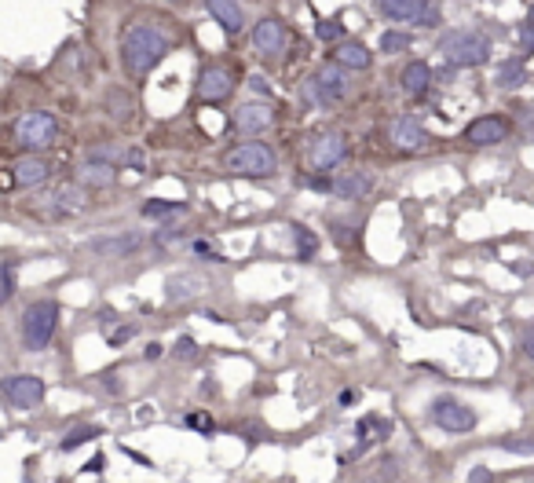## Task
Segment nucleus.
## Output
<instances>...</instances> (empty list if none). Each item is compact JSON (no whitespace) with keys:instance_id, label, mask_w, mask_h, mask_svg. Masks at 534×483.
<instances>
[{"instance_id":"1","label":"nucleus","mask_w":534,"mask_h":483,"mask_svg":"<svg viewBox=\"0 0 534 483\" xmlns=\"http://www.w3.org/2000/svg\"><path fill=\"white\" fill-rule=\"evenodd\" d=\"M169 51H172V34L146 19L129 22L122 29V41H117V55H122V67L132 81H143Z\"/></svg>"},{"instance_id":"2","label":"nucleus","mask_w":534,"mask_h":483,"mask_svg":"<svg viewBox=\"0 0 534 483\" xmlns=\"http://www.w3.org/2000/svg\"><path fill=\"white\" fill-rule=\"evenodd\" d=\"M92 209V198H88V187L77 184V179H67V184H55L51 191H41L26 202V213L37 217L41 224H63L74 220L81 213Z\"/></svg>"},{"instance_id":"3","label":"nucleus","mask_w":534,"mask_h":483,"mask_svg":"<svg viewBox=\"0 0 534 483\" xmlns=\"http://www.w3.org/2000/svg\"><path fill=\"white\" fill-rule=\"evenodd\" d=\"M355 70H348V67H341V63H322L308 81H304V103L308 107H344L348 99H351V92H355V77H351Z\"/></svg>"},{"instance_id":"4","label":"nucleus","mask_w":534,"mask_h":483,"mask_svg":"<svg viewBox=\"0 0 534 483\" xmlns=\"http://www.w3.org/2000/svg\"><path fill=\"white\" fill-rule=\"evenodd\" d=\"M436 48L443 55V63H451V67H483L494 51L491 37L480 34V29H447Z\"/></svg>"},{"instance_id":"5","label":"nucleus","mask_w":534,"mask_h":483,"mask_svg":"<svg viewBox=\"0 0 534 483\" xmlns=\"http://www.w3.org/2000/svg\"><path fill=\"white\" fill-rule=\"evenodd\" d=\"M59 329V305L55 300H34L19 319V337L26 352H44Z\"/></svg>"},{"instance_id":"6","label":"nucleus","mask_w":534,"mask_h":483,"mask_svg":"<svg viewBox=\"0 0 534 483\" xmlns=\"http://www.w3.org/2000/svg\"><path fill=\"white\" fill-rule=\"evenodd\" d=\"M224 169L227 172H239V176H249V179H267V176H275L279 172V154L267 143H239V146H231L227 154H224Z\"/></svg>"},{"instance_id":"7","label":"nucleus","mask_w":534,"mask_h":483,"mask_svg":"<svg viewBox=\"0 0 534 483\" xmlns=\"http://www.w3.org/2000/svg\"><path fill=\"white\" fill-rule=\"evenodd\" d=\"M428 421L439 432H451V436H465V432H476L480 417L468 403L454 400V396H436L428 403Z\"/></svg>"},{"instance_id":"8","label":"nucleus","mask_w":534,"mask_h":483,"mask_svg":"<svg viewBox=\"0 0 534 483\" xmlns=\"http://www.w3.org/2000/svg\"><path fill=\"white\" fill-rule=\"evenodd\" d=\"M12 132H15V143L34 154V150H48L59 139V132H63V125H59V117L44 114V110H29L15 121Z\"/></svg>"},{"instance_id":"9","label":"nucleus","mask_w":534,"mask_h":483,"mask_svg":"<svg viewBox=\"0 0 534 483\" xmlns=\"http://www.w3.org/2000/svg\"><path fill=\"white\" fill-rule=\"evenodd\" d=\"M348 158V132L344 129H318L308 143V169L334 172Z\"/></svg>"},{"instance_id":"10","label":"nucleus","mask_w":534,"mask_h":483,"mask_svg":"<svg viewBox=\"0 0 534 483\" xmlns=\"http://www.w3.org/2000/svg\"><path fill=\"white\" fill-rule=\"evenodd\" d=\"M377 12L392 22H406L418 29H436L443 22L436 0H377Z\"/></svg>"},{"instance_id":"11","label":"nucleus","mask_w":534,"mask_h":483,"mask_svg":"<svg viewBox=\"0 0 534 483\" xmlns=\"http://www.w3.org/2000/svg\"><path fill=\"white\" fill-rule=\"evenodd\" d=\"M239 74L242 70L234 63H209L198 74V84H194L198 103H224V99H231L234 84H239Z\"/></svg>"},{"instance_id":"12","label":"nucleus","mask_w":534,"mask_h":483,"mask_svg":"<svg viewBox=\"0 0 534 483\" xmlns=\"http://www.w3.org/2000/svg\"><path fill=\"white\" fill-rule=\"evenodd\" d=\"M44 396H48V384L34 374H12L0 381V400L12 410H34L44 403Z\"/></svg>"},{"instance_id":"13","label":"nucleus","mask_w":534,"mask_h":483,"mask_svg":"<svg viewBox=\"0 0 534 483\" xmlns=\"http://www.w3.org/2000/svg\"><path fill=\"white\" fill-rule=\"evenodd\" d=\"M389 143L399 150V154H413V150H425L428 146V129L425 121H418L413 114H399L389 121Z\"/></svg>"},{"instance_id":"14","label":"nucleus","mask_w":534,"mask_h":483,"mask_svg":"<svg viewBox=\"0 0 534 483\" xmlns=\"http://www.w3.org/2000/svg\"><path fill=\"white\" fill-rule=\"evenodd\" d=\"M143 246H146L143 231H106V234L88 238V249L96 257H136Z\"/></svg>"},{"instance_id":"15","label":"nucleus","mask_w":534,"mask_h":483,"mask_svg":"<svg viewBox=\"0 0 534 483\" xmlns=\"http://www.w3.org/2000/svg\"><path fill=\"white\" fill-rule=\"evenodd\" d=\"M289 44V29L282 26V19H260L253 26V51L267 63H275V59L286 51Z\"/></svg>"},{"instance_id":"16","label":"nucleus","mask_w":534,"mask_h":483,"mask_svg":"<svg viewBox=\"0 0 534 483\" xmlns=\"http://www.w3.org/2000/svg\"><path fill=\"white\" fill-rule=\"evenodd\" d=\"M513 136V121L501 117V114H483L476 121H468L465 125V139L472 146H491V143H501Z\"/></svg>"},{"instance_id":"17","label":"nucleus","mask_w":534,"mask_h":483,"mask_svg":"<svg viewBox=\"0 0 534 483\" xmlns=\"http://www.w3.org/2000/svg\"><path fill=\"white\" fill-rule=\"evenodd\" d=\"M88 158L92 162H106L114 169H146V150L143 146H122V143H99L88 150Z\"/></svg>"},{"instance_id":"18","label":"nucleus","mask_w":534,"mask_h":483,"mask_svg":"<svg viewBox=\"0 0 534 483\" xmlns=\"http://www.w3.org/2000/svg\"><path fill=\"white\" fill-rule=\"evenodd\" d=\"M275 121V107L267 99H253V103H242L234 110V129L239 132H267Z\"/></svg>"},{"instance_id":"19","label":"nucleus","mask_w":534,"mask_h":483,"mask_svg":"<svg viewBox=\"0 0 534 483\" xmlns=\"http://www.w3.org/2000/svg\"><path fill=\"white\" fill-rule=\"evenodd\" d=\"M370 191H373V176H370L366 169H351V172L334 176V191H330V194H337V198H344V202H359V198H366Z\"/></svg>"},{"instance_id":"20","label":"nucleus","mask_w":534,"mask_h":483,"mask_svg":"<svg viewBox=\"0 0 534 483\" xmlns=\"http://www.w3.org/2000/svg\"><path fill=\"white\" fill-rule=\"evenodd\" d=\"M205 8H209V15L220 22L227 37H239L246 29V12L239 8V0H205Z\"/></svg>"},{"instance_id":"21","label":"nucleus","mask_w":534,"mask_h":483,"mask_svg":"<svg viewBox=\"0 0 534 483\" xmlns=\"http://www.w3.org/2000/svg\"><path fill=\"white\" fill-rule=\"evenodd\" d=\"M48 176H51V165L44 158H34V154L15 162V172H12L15 187H22V191H37L41 184H48Z\"/></svg>"},{"instance_id":"22","label":"nucleus","mask_w":534,"mask_h":483,"mask_svg":"<svg viewBox=\"0 0 534 483\" xmlns=\"http://www.w3.org/2000/svg\"><path fill=\"white\" fill-rule=\"evenodd\" d=\"M399 84H403V92L406 96H425L428 92V84H432V67L425 63V59H410V63L403 67V74H399Z\"/></svg>"},{"instance_id":"23","label":"nucleus","mask_w":534,"mask_h":483,"mask_svg":"<svg viewBox=\"0 0 534 483\" xmlns=\"http://www.w3.org/2000/svg\"><path fill=\"white\" fill-rule=\"evenodd\" d=\"M330 59H334V63H341V67H348V70H370V63H373L370 48L359 44V41H341Z\"/></svg>"},{"instance_id":"24","label":"nucleus","mask_w":534,"mask_h":483,"mask_svg":"<svg viewBox=\"0 0 534 483\" xmlns=\"http://www.w3.org/2000/svg\"><path fill=\"white\" fill-rule=\"evenodd\" d=\"M114 176H117L114 165L84 158V162L77 165V176H74V179H77V184H84V187H110V184H114Z\"/></svg>"},{"instance_id":"25","label":"nucleus","mask_w":534,"mask_h":483,"mask_svg":"<svg viewBox=\"0 0 534 483\" xmlns=\"http://www.w3.org/2000/svg\"><path fill=\"white\" fill-rule=\"evenodd\" d=\"M392 432H396V421H392V417H377V414L363 417V421H359V429H355V436H359V443H363V447H370V443H384Z\"/></svg>"},{"instance_id":"26","label":"nucleus","mask_w":534,"mask_h":483,"mask_svg":"<svg viewBox=\"0 0 534 483\" xmlns=\"http://www.w3.org/2000/svg\"><path fill=\"white\" fill-rule=\"evenodd\" d=\"M106 110H110V117L114 121H132V114H136V99H132V92H125V88H110L106 92Z\"/></svg>"},{"instance_id":"27","label":"nucleus","mask_w":534,"mask_h":483,"mask_svg":"<svg viewBox=\"0 0 534 483\" xmlns=\"http://www.w3.org/2000/svg\"><path fill=\"white\" fill-rule=\"evenodd\" d=\"M520 84H527L523 59H506V63L498 67V88H520Z\"/></svg>"},{"instance_id":"28","label":"nucleus","mask_w":534,"mask_h":483,"mask_svg":"<svg viewBox=\"0 0 534 483\" xmlns=\"http://www.w3.org/2000/svg\"><path fill=\"white\" fill-rule=\"evenodd\" d=\"M289 231H293V242H296V253H301V260H311L318 253V234L311 227H304V224H293Z\"/></svg>"},{"instance_id":"29","label":"nucleus","mask_w":534,"mask_h":483,"mask_svg":"<svg viewBox=\"0 0 534 483\" xmlns=\"http://www.w3.org/2000/svg\"><path fill=\"white\" fill-rule=\"evenodd\" d=\"M377 44H381L384 55H399V51H406V48L413 44V37L406 34V29H384Z\"/></svg>"},{"instance_id":"30","label":"nucleus","mask_w":534,"mask_h":483,"mask_svg":"<svg viewBox=\"0 0 534 483\" xmlns=\"http://www.w3.org/2000/svg\"><path fill=\"white\" fill-rule=\"evenodd\" d=\"M99 436H103V429H99V425H81V429H74V432H67V436H63L59 450H74V447H81V443H88V439H99Z\"/></svg>"},{"instance_id":"31","label":"nucleus","mask_w":534,"mask_h":483,"mask_svg":"<svg viewBox=\"0 0 534 483\" xmlns=\"http://www.w3.org/2000/svg\"><path fill=\"white\" fill-rule=\"evenodd\" d=\"M315 37H318L322 44H334V41H344V26H341L337 19H318V22H315Z\"/></svg>"},{"instance_id":"32","label":"nucleus","mask_w":534,"mask_h":483,"mask_svg":"<svg viewBox=\"0 0 534 483\" xmlns=\"http://www.w3.org/2000/svg\"><path fill=\"white\" fill-rule=\"evenodd\" d=\"M180 202H146L143 205V217H151V220H158V217H176L180 213Z\"/></svg>"},{"instance_id":"33","label":"nucleus","mask_w":534,"mask_h":483,"mask_svg":"<svg viewBox=\"0 0 534 483\" xmlns=\"http://www.w3.org/2000/svg\"><path fill=\"white\" fill-rule=\"evenodd\" d=\"M184 421H187V429H194V432H201V436H213V432H216V421H213L209 414H187Z\"/></svg>"},{"instance_id":"34","label":"nucleus","mask_w":534,"mask_h":483,"mask_svg":"<svg viewBox=\"0 0 534 483\" xmlns=\"http://www.w3.org/2000/svg\"><path fill=\"white\" fill-rule=\"evenodd\" d=\"M501 450H509L516 458H534V439H501Z\"/></svg>"},{"instance_id":"35","label":"nucleus","mask_w":534,"mask_h":483,"mask_svg":"<svg viewBox=\"0 0 534 483\" xmlns=\"http://www.w3.org/2000/svg\"><path fill=\"white\" fill-rule=\"evenodd\" d=\"M12 293H15V267L12 264H0V305L12 300Z\"/></svg>"},{"instance_id":"36","label":"nucleus","mask_w":534,"mask_h":483,"mask_svg":"<svg viewBox=\"0 0 534 483\" xmlns=\"http://www.w3.org/2000/svg\"><path fill=\"white\" fill-rule=\"evenodd\" d=\"M136 337V326L132 322H125V326H117V329H110V337H106V344L110 348H122V344H129Z\"/></svg>"},{"instance_id":"37","label":"nucleus","mask_w":534,"mask_h":483,"mask_svg":"<svg viewBox=\"0 0 534 483\" xmlns=\"http://www.w3.org/2000/svg\"><path fill=\"white\" fill-rule=\"evenodd\" d=\"M249 88H253L256 96H267V99H271V81H267V77H260V74H249Z\"/></svg>"},{"instance_id":"38","label":"nucleus","mask_w":534,"mask_h":483,"mask_svg":"<svg viewBox=\"0 0 534 483\" xmlns=\"http://www.w3.org/2000/svg\"><path fill=\"white\" fill-rule=\"evenodd\" d=\"M198 257H213V260H224L220 253H216V246H209V242H194V246H191Z\"/></svg>"},{"instance_id":"39","label":"nucleus","mask_w":534,"mask_h":483,"mask_svg":"<svg viewBox=\"0 0 534 483\" xmlns=\"http://www.w3.org/2000/svg\"><path fill=\"white\" fill-rule=\"evenodd\" d=\"M520 41H523L527 51H534V22H523V26H520Z\"/></svg>"},{"instance_id":"40","label":"nucleus","mask_w":534,"mask_h":483,"mask_svg":"<svg viewBox=\"0 0 534 483\" xmlns=\"http://www.w3.org/2000/svg\"><path fill=\"white\" fill-rule=\"evenodd\" d=\"M194 352H198V348H194L191 337H180V341H176V355H184V359H187V355H194Z\"/></svg>"},{"instance_id":"41","label":"nucleus","mask_w":534,"mask_h":483,"mask_svg":"<svg viewBox=\"0 0 534 483\" xmlns=\"http://www.w3.org/2000/svg\"><path fill=\"white\" fill-rule=\"evenodd\" d=\"M355 400H359V392H355V388H344V392H341V407H351Z\"/></svg>"},{"instance_id":"42","label":"nucleus","mask_w":534,"mask_h":483,"mask_svg":"<svg viewBox=\"0 0 534 483\" xmlns=\"http://www.w3.org/2000/svg\"><path fill=\"white\" fill-rule=\"evenodd\" d=\"M103 465H106V462L96 458V462H88V465H84V472H103Z\"/></svg>"},{"instance_id":"43","label":"nucleus","mask_w":534,"mask_h":483,"mask_svg":"<svg viewBox=\"0 0 534 483\" xmlns=\"http://www.w3.org/2000/svg\"><path fill=\"white\" fill-rule=\"evenodd\" d=\"M468 479H491V472H487V469H472Z\"/></svg>"},{"instance_id":"44","label":"nucleus","mask_w":534,"mask_h":483,"mask_svg":"<svg viewBox=\"0 0 534 483\" xmlns=\"http://www.w3.org/2000/svg\"><path fill=\"white\" fill-rule=\"evenodd\" d=\"M523 348H527V355L534 359V329H530V334H527V341H523Z\"/></svg>"},{"instance_id":"45","label":"nucleus","mask_w":534,"mask_h":483,"mask_svg":"<svg viewBox=\"0 0 534 483\" xmlns=\"http://www.w3.org/2000/svg\"><path fill=\"white\" fill-rule=\"evenodd\" d=\"M169 4H184V0H169Z\"/></svg>"},{"instance_id":"46","label":"nucleus","mask_w":534,"mask_h":483,"mask_svg":"<svg viewBox=\"0 0 534 483\" xmlns=\"http://www.w3.org/2000/svg\"><path fill=\"white\" fill-rule=\"evenodd\" d=\"M530 22H534V4H530Z\"/></svg>"},{"instance_id":"47","label":"nucleus","mask_w":534,"mask_h":483,"mask_svg":"<svg viewBox=\"0 0 534 483\" xmlns=\"http://www.w3.org/2000/svg\"><path fill=\"white\" fill-rule=\"evenodd\" d=\"M0 436H4V429H0Z\"/></svg>"}]
</instances>
